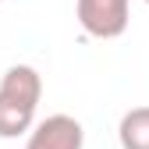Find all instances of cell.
Listing matches in <instances>:
<instances>
[{
	"mask_svg": "<svg viewBox=\"0 0 149 149\" xmlns=\"http://www.w3.org/2000/svg\"><path fill=\"white\" fill-rule=\"evenodd\" d=\"M146 4H149V0H146Z\"/></svg>",
	"mask_w": 149,
	"mask_h": 149,
	"instance_id": "cell-5",
	"label": "cell"
},
{
	"mask_svg": "<svg viewBox=\"0 0 149 149\" xmlns=\"http://www.w3.org/2000/svg\"><path fill=\"white\" fill-rule=\"evenodd\" d=\"M78 25L96 39H117L132 22V0H74Z\"/></svg>",
	"mask_w": 149,
	"mask_h": 149,
	"instance_id": "cell-2",
	"label": "cell"
},
{
	"mask_svg": "<svg viewBox=\"0 0 149 149\" xmlns=\"http://www.w3.org/2000/svg\"><path fill=\"white\" fill-rule=\"evenodd\" d=\"M121 149H149V107H132L121 117Z\"/></svg>",
	"mask_w": 149,
	"mask_h": 149,
	"instance_id": "cell-4",
	"label": "cell"
},
{
	"mask_svg": "<svg viewBox=\"0 0 149 149\" xmlns=\"http://www.w3.org/2000/svg\"><path fill=\"white\" fill-rule=\"evenodd\" d=\"M43 96V78L29 64H14L0 78V139H18L32 132L36 107Z\"/></svg>",
	"mask_w": 149,
	"mask_h": 149,
	"instance_id": "cell-1",
	"label": "cell"
},
{
	"mask_svg": "<svg viewBox=\"0 0 149 149\" xmlns=\"http://www.w3.org/2000/svg\"><path fill=\"white\" fill-rule=\"evenodd\" d=\"M82 146H85V132L68 114H53V117L39 121L25 142V149H82Z\"/></svg>",
	"mask_w": 149,
	"mask_h": 149,
	"instance_id": "cell-3",
	"label": "cell"
}]
</instances>
